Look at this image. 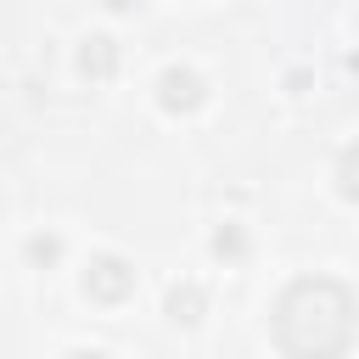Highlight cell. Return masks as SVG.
<instances>
[{"label": "cell", "mask_w": 359, "mask_h": 359, "mask_svg": "<svg viewBox=\"0 0 359 359\" xmlns=\"http://www.w3.org/2000/svg\"><path fill=\"white\" fill-rule=\"evenodd\" d=\"M348 331H353V303L337 280H297L280 297L275 337L286 353H337L348 348Z\"/></svg>", "instance_id": "6da1fadb"}, {"label": "cell", "mask_w": 359, "mask_h": 359, "mask_svg": "<svg viewBox=\"0 0 359 359\" xmlns=\"http://www.w3.org/2000/svg\"><path fill=\"white\" fill-rule=\"evenodd\" d=\"M123 286H129V275H123L118 258H101V264L90 269V292H95V297H123Z\"/></svg>", "instance_id": "7a4b0ae2"}]
</instances>
